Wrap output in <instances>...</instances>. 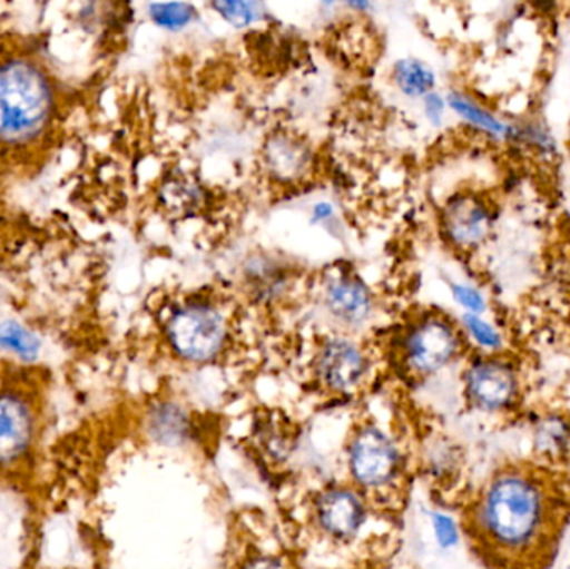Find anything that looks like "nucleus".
Segmentation results:
<instances>
[{
	"mask_svg": "<svg viewBox=\"0 0 570 569\" xmlns=\"http://www.w3.org/2000/svg\"><path fill=\"white\" fill-rule=\"evenodd\" d=\"M36 420L32 408L19 394L0 393V468H9L32 447Z\"/></svg>",
	"mask_w": 570,
	"mask_h": 569,
	"instance_id": "9d476101",
	"label": "nucleus"
},
{
	"mask_svg": "<svg viewBox=\"0 0 570 569\" xmlns=\"http://www.w3.org/2000/svg\"><path fill=\"white\" fill-rule=\"evenodd\" d=\"M549 468L508 464L482 487L471 514L494 569H544L564 527L566 498Z\"/></svg>",
	"mask_w": 570,
	"mask_h": 569,
	"instance_id": "f257e3e1",
	"label": "nucleus"
},
{
	"mask_svg": "<svg viewBox=\"0 0 570 569\" xmlns=\"http://www.w3.org/2000/svg\"><path fill=\"white\" fill-rule=\"evenodd\" d=\"M318 524L335 540H351L365 523V508L354 491L334 488L317 501Z\"/></svg>",
	"mask_w": 570,
	"mask_h": 569,
	"instance_id": "9b49d317",
	"label": "nucleus"
},
{
	"mask_svg": "<svg viewBox=\"0 0 570 569\" xmlns=\"http://www.w3.org/2000/svg\"><path fill=\"white\" fill-rule=\"evenodd\" d=\"M264 163L271 176L283 183L302 179L311 169L312 153L307 144L292 134H276L264 149Z\"/></svg>",
	"mask_w": 570,
	"mask_h": 569,
	"instance_id": "ddd939ff",
	"label": "nucleus"
},
{
	"mask_svg": "<svg viewBox=\"0 0 570 569\" xmlns=\"http://www.w3.org/2000/svg\"><path fill=\"white\" fill-rule=\"evenodd\" d=\"M244 277L261 300H276L287 287V273H284L283 266L267 256L247 261Z\"/></svg>",
	"mask_w": 570,
	"mask_h": 569,
	"instance_id": "dca6fc26",
	"label": "nucleus"
},
{
	"mask_svg": "<svg viewBox=\"0 0 570 569\" xmlns=\"http://www.w3.org/2000/svg\"><path fill=\"white\" fill-rule=\"evenodd\" d=\"M431 521L439 547L444 548V550L458 547L459 540H461V531H459L454 518L445 513H432Z\"/></svg>",
	"mask_w": 570,
	"mask_h": 569,
	"instance_id": "5701e85b",
	"label": "nucleus"
},
{
	"mask_svg": "<svg viewBox=\"0 0 570 569\" xmlns=\"http://www.w3.org/2000/svg\"><path fill=\"white\" fill-rule=\"evenodd\" d=\"M164 334L179 360L194 364L210 363L226 350L229 321L217 304L194 297L170 310Z\"/></svg>",
	"mask_w": 570,
	"mask_h": 569,
	"instance_id": "7ed1b4c3",
	"label": "nucleus"
},
{
	"mask_svg": "<svg viewBox=\"0 0 570 569\" xmlns=\"http://www.w3.org/2000/svg\"><path fill=\"white\" fill-rule=\"evenodd\" d=\"M462 384L465 400L479 413L508 414L521 403V370L504 353L472 357L462 373Z\"/></svg>",
	"mask_w": 570,
	"mask_h": 569,
	"instance_id": "39448f33",
	"label": "nucleus"
},
{
	"mask_svg": "<svg viewBox=\"0 0 570 569\" xmlns=\"http://www.w3.org/2000/svg\"><path fill=\"white\" fill-rule=\"evenodd\" d=\"M448 107L454 112L462 122L468 124L472 129L481 133L489 139L498 143H511L514 136V124L508 122L504 117L499 116L492 107L465 92V90L454 89L445 96Z\"/></svg>",
	"mask_w": 570,
	"mask_h": 569,
	"instance_id": "f8f14e48",
	"label": "nucleus"
},
{
	"mask_svg": "<svg viewBox=\"0 0 570 569\" xmlns=\"http://www.w3.org/2000/svg\"><path fill=\"white\" fill-rule=\"evenodd\" d=\"M56 97L42 67L30 60L0 62V147L36 143L53 119Z\"/></svg>",
	"mask_w": 570,
	"mask_h": 569,
	"instance_id": "f03ea898",
	"label": "nucleus"
},
{
	"mask_svg": "<svg viewBox=\"0 0 570 569\" xmlns=\"http://www.w3.org/2000/svg\"><path fill=\"white\" fill-rule=\"evenodd\" d=\"M0 347L26 361L36 360L40 351V341L36 334L20 326L16 321L0 324Z\"/></svg>",
	"mask_w": 570,
	"mask_h": 569,
	"instance_id": "6ab92c4d",
	"label": "nucleus"
},
{
	"mask_svg": "<svg viewBox=\"0 0 570 569\" xmlns=\"http://www.w3.org/2000/svg\"><path fill=\"white\" fill-rule=\"evenodd\" d=\"M392 80L395 87L409 99H424L434 92L438 86V76L434 69L424 60L415 57H404L392 67Z\"/></svg>",
	"mask_w": 570,
	"mask_h": 569,
	"instance_id": "2eb2a0df",
	"label": "nucleus"
},
{
	"mask_svg": "<svg viewBox=\"0 0 570 569\" xmlns=\"http://www.w3.org/2000/svg\"><path fill=\"white\" fill-rule=\"evenodd\" d=\"M465 341L474 344L481 354H502L505 350V336L492 321L479 314H462L459 321Z\"/></svg>",
	"mask_w": 570,
	"mask_h": 569,
	"instance_id": "f3484780",
	"label": "nucleus"
},
{
	"mask_svg": "<svg viewBox=\"0 0 570 569\" xmlns=\"http://www.w3.org/2000/svg\"><path fill=\"white\" fill-rule=\"evenodd\" d=\"M315 371L328 390L347 393L364 380L367 357L355 341L344 336L328 337L318 350Z\"/></svg>",
	"mask_w": 570,
	"mask_h": 569,
	"instance_id": "1a4fd4ad",
	"label": "nucleus"
},
{
	"mask_svg": "<svg viewBox=\"0 0 570 569\" xmlns=\"http://www.w3.org/2000/svg\"><path fill=\"white\" fill-rule=\"evenodd\" d=\"M422 106H424V116L428 122L434 127H441L445 120V114H448V100L441 92L434 90L422 99Z\"/></svg>",
	"mask_w": 570,
	"mask_h": 569,
	"instance_id": "b1692460",
	"label": "nucleus"
},
{
	"mask_svg": "<svg viewBox=\"0 0 570 569\" xmlns=\"http://www.w3.org/2000/svg\"><path fill=\"white\" fill-rule=\"evenodd\" d=\"M244 569H284L283 563L276 558H256V560L250 561V563L246 565Z\"/></svg>",
	"mask_w": 570,
	"mask_h": 569,
	"instance_id": "a878e982",
	"label": "nucleus"
},
{
	"mask_svg": "<svg viewBox=\"0 0 570 569\" xmlns=\"http://www.w3.org/2000/svg\"><path fill=\"white\" fill-rule=\"evenodd\" d=\"M311 224L328 223L335 216V207L327 200H321L312 207Z\"/></svg>",
	"mask_w": 570,
	"mask_h": 569,
	"instance_id": "393cba45",
	"label": "nucleus"
},
{
	"mask_svg": "<svg viewBox=\"0 0 570 569\" xmlns=\"http://www.w3.org/2000/svg\"><path fill=\"white\" fill-rule=\"evenodd\" d=\"M153 426L157 436L163 438L166 443H170V441H179L186 434L187 420L179 408L166 404L156 411Z\"/></svg>",
	"mask_w": 570,
	"mask_h": 569,
	"instance_id": "4be33fe9",
	"label": "nucleus"
},
{
	"mask_svg": "<svg viewBox=\"0 0 570 569\" xmlns=\"http://www.w3.org/2000/svg\"><path fill=\"white\" fill-rule=\"evenodd\" d=\"M449 291L454 303L462 310V314H479L485 316L489 311V300L484 291L475 284L464 281H448Z\"/></svg>",
	"mask_w": 570,
	"mask_h": 569,
	"instance_id": "412c9836",
	"label": "nucleus"
},
{
	"mask_svg": "<svg viewBox=\"0 0 570 569\" xmlns=\"http://www.w3.org/2000/svg\"><path fill=\"white\" fill-rule=\"evenodd\" d=\"M213 9L236 29H246L266 19V7L259 2H244V0H229V2H214Z\"/></svg>",
	"mask_w": 570,
	"mask_h": 569,
	"instance_id": "aec40b11",
	"label": "nucleus"
},
{
	"mask_svg": "<svg viewBox=\"0 0 570 569\" xmlns=\"http://www.w3.org/2000/svg\"><path fill=\"white\" fill-rule=\"evenodd\" d=\"M465 341L461 326L441 311H425L405 326L401 347L409 370L432 376L459 360Z\"/></svg>",
	"mask_w": 570,
	"mask_h": 569,
	"instance_id": "20e7f679",
	"label": "nucleus"
},
{
	"mask_svg": "<svg viewBox=\"0 0 570 569\" xmlns=\"http://www.w3.org/2000/svg\"><path fill=\"white\" fill-rule=\"evenodd\" d=\"M562 569H570V567H568V568H562Z\"/></svg>",
	"mask_w": 570,
	"mask_h": 569,
	"instance_id": "bb28decb",
	"label": "nucleus"
},
{
	"mask_svg": "<svg viewBox=\"0 0 570 569\" xmlns=\"http://www.w3.org/2000/svg\"><path fill=\"white\" fill-rule=\"evenodd\" d=\"M531 447L535 458L548 464L570 460V416L562 413L541 414L532 424Z\"/></svg>",
	"mask_w": 570,
	"mask_h": 569,
	"instance_id": "4468645a",
	"label": "nucleus"
},
{
	"mask_svg": "<svg viewBox=\"0 0 570 569\" xmlns=\"http://www.w3.org/2000/svg\"><path fill=\"white\" fill-rule=\"evenodd\" d=\"M494 204L475 190L452 194L439 210V230L442 239L461 254L478 253L494 233Z\"/></svg>",
	"mask_w": 570,
	"mask_h": 569,
	"instance_id": "423d86ee",
	"label": "nucleus"
},
{
	"mask_svg": "<svg viewBox=\"0 0 570 569\" xmlns=\"http://www.w3.org/2000/svg\"><path fill=\"white\" fill-rule=\"evenodd\" d=\"M150 20L160 29L179 32L196 22V7L186 2L150 3L147 7Z\"/></svg>",
	"mask_w": 570,
	"mask_h": 569,
	"instance_id": "a211bd4d",
	"label": "nucleus"
},
{
	"mask_svg": "<svg viewBox=\"0 0 570 569\" xmlns=\"http://www.w3.org/2000/svg\"><path fill=\"white\" fill-rule=\"evenodd\" d=\"M322 304L328 316L345 327L364 326L375 311L371 287L351 271H338L324 281Z\"/></svg>",
	"mask_w": 570,
	"mask_h": 569,
	"instance_id": "6e6552de",
	"label": "nucleus"
},
{
	"mask_svg": "<svg viewBox=\"0 0 570 569\" xmlns=\"http://www.w3.org/2000/svg\"><path fill=\"white\" fill-rule=\"evenodd\" d=\"M348 464L352 477L362 487H385L397 474V448L379 428H364L352 440Z\"/></svg>",
	"mask_w": 570,
	"mask_h": 569,
	"instance_id": "0eeeda50",
	"label": "nucleus"
}]
</instances>
